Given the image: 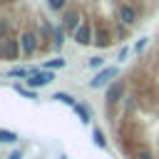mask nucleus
Wrapping results in <instances>:
<instances>
[{
    "instance_id": "1",
    "label": "nucleus",
    "mask_w": 159,
    "mask_h": 159,
    "mask_svg": "<svg viewBox=\"0 0 159 159\" xmlns=\"http://www.w3.org/2000/svg\"><path fill=\"white\" fill-rule=\"evenodd\" d=\"M137 97H139V109H144V112L159 109V92H157V84L152 80H144L137 87Z\"/></svg>"
},
{
    "instance_id": "2",
    "label": "nucleus",
    "mask_w": 159,
    "mask_h": 159,
    "mask_svg": "<svg viewBox=\"0 0 159 159\" xmlns=\"http://www.w3.org/2000/svg\"><path fill=\"white\" fill-rule=\"evenodd\" d=\"M17 40H20V50H22L25 57L37 55V50L42 47V37H40V32L35 27H22L20 35H17Z\"/></svg>"
},
{
    "instance_id": "3",
    "label": "nucleus",
    "mask_w": 159,
    "mask_h": 159,
    "mask_svg": "<svg viewBox=\"0 0 159 159\" xmlns=\"http://www.w3.org/2000/svg\"><path fill=\"white\" fill-rule=\"evenodd\" d=\"M114 17H117L119 25H124V27H134V25L139 22V10H137L132 2H119V5L114 7Z\"/></svg>"
},
{
    "instance_id": "4",
    "label": "nucleus",
    "mask_w": 159,
    "mask_h": 159,
    "mask_svg": "<svg viewBox=\"0 0 159 159\" xmlns=\"http://www.w3.org/2000/svg\"><path fill=\"white\" fill-rule=\"evenodd\" d=\"M119 75V67H114V65H107L104 70H99L92 80H89V87L92 89H99V87H109L112 82H114V77Z\"/></svg>"
},
{
    "instance_id": "5",
    "label": "nucleus",
    "mask_w": 159,
    "mask_h": 159,
    "mask_svg": "<svg viewBox=\"0 0 159 159\" xmlns=\"http://www.w3.org/2000/svg\"><path fill=\"white\" fill-rule=\"evenodd\" d=\"M82 22H84V20H82V12H80L77 5H70V7L62 12V27H65V32H72V35H75Z\"/></svg>"
},
{
    "instance_id": "6",
    "label": "nucleus",
    "mask_w": 159,
    "mask_h": 159,
    "mask_svg": "<svg viewBox=\"0 0 159 159\" xmlns=\"http://www.w3.org/2000/svg\"><path fill=\"white\" fill-rule=\"evenodd\" d=\"M20 40L17 37H5V40H0V57L2 60H7V62H12V60H17L20 57Z\"/></svg>"
},
{
    "instance_id": "7",
    "label": "nucleus",
    "mask_w": 159,
    "mask_h": 159,
    "mask_svg": "<svg viewBox=\"0 0 159 159\" xmlns=\"http://www.w3.org/2000/svg\"><path fill=\"white\" fill-rule=\"evenodd\" d=\"M112 42H114V35H112L109 25H107V22H97V25H94V47L104 50V47H109Z\"/></svg>"
},
{
    "instance_id": "8",
    "label": "nucleus",
    "mask_w": 159,
    "mask_h": 159,
    "mask_svg": "<svg viewBox=\"0 0 159 159\" xmlns=\"http://www.w3.org/2000/svg\"><path fill=\"white\" fill-rule=\"evenodd\" d=\"M72 40H75L77 45H94V27H92V22L84 20V22L77 27V32L72 35Z\"/></svg>"
},
{
    "instance_id": "9",
    "label": "nucleus",
    "mask_w": 159,
    "mask_h": 159,
    "mask_svg": "<svg viewBox=\"0 0 159 159\" xmlns=\"http://www.w3.org/2000/svg\"><path fill=\"white\" fill-rule=\"evenodd\" d=\"M25 82H27V87H47V84L55 82V75L47 72V70H35Z\"/></svg>"
},
{
    "instance_id": "10",
    "label": "nucleus",
    "mask_w": 159,
    "mask_h": 159,
    "mask_svg": "<svg viewBox=\"0 0 159 159\" xmlns=\"http://www.w3.org/2000/svg\"><path fill=\"white\" fill-rule=\"evenodd\" d=\"M35 70H30V67H22V65H17V67H10L7 72H5V77H20V80H27L30 75H32Z\"/></svg>"
},
{
    "instance_id": "11",
    "label": "nucleus",
    "mask_w": 159,
    "mask_h": 159,
    "mask_svg": "<svg viewBox=\"0 0 159 159\" xmlns=\"http://www.w3.org/2000/svg\"><path fill=\"white\" fill-rule=\"evenodd\" d=\"M62 67H67V60H65V57H52V60H45V62H42V70H47V72L62 70Z\"/></svg>"
},
{
    "instance_id": "12",
    "label": "nucleus",
    "mask_w": 159,
    "mask_h": 159,
    "mask_svg": "<svg viewBox=\"0 0 159 159\" xmlns=\"http://www.w3.org/2000/svg\"><path fill=\"white\" fill-rule=\"evenodd\" d=\"M62 45H65V27L57 25L55 32H52V47H55V50H62Z\"/></svg>"
},
{
    "instance_id": "13",
    "label": "nucleus",
    "mask_w": 159,
    "mask_h": 159,
    "mask_svg": "<svg viewBox=\"0 0 159 159\" xmlns=\"http://www.w3.org/2000/svg\"><path fill=\"white\" fill-rule=\"evenodd\" d=\"M52 99H57V102H62V104H67V107H72V109L80 104V102H77L70 92H55V97H52Z\"/></svg>"
},
{
    "instance_id": "14",
    "label": "nucleus",
    "mask_w": 159,
    "mask_h": 159,
    "mask_svg": "<svg viewBox=\"0 0 159 159\" xmlns=\"http://www.w3.org/2000/svg\"><path fill=\"white\" fill-rule=\"evenodd\" d=\"M5 37H15V35H12V22H10V17H2V20H0V40H5Z\"/></svg>"
},
{
    "instance_id": "15",
    "label": "nucleus",
    "mask_w": 159,
    "mask_h": 159,
    "mask_svg": "<svg viewBox=\"0 0 159 159\" xmlns=\"http://www.w3.org/2000/svg\"><path fill=\"white\" fill-rule=\"evenodd\" d=\"M47 7L52 12H65L70 7V0H47Z\"/></svg>"
},
{
    "instance_id": "16",
    "label": "nucleus",
    "mask_w": 159,
    "mask_h": 159,
    "mask_svg": "<svg viewBox=\"0 0 159 159\" xmlns=\"http://www.w3.org/2000/svg\"><path fill=\"white\" fill-rule=\"evenodd\" d=\"M75 112H77V117H80V119H82L84 124H87V122L92 119V117H89V109H87L84 104H77V107H75Z\"/></svg>"
},
{
    "instance_id": "17",
    "label": "nucleus",
    "mask_w": 159,
    "mask_h": 159,
    "mask_svg": "<svg viewBox=\"0 0 159 159\" xmlns=\"http://www.w3.org/2000/svg\"><path fill=\"white\" fill-rule=\"evenodd\" d=\"M92 137H94V144H99V147H107V139H104V132L97 127L94 132H92Z\"/></svg>"
},
{
    "instance_id": "18",
    "label": "nucleus",
    "mask_w": 159,
    "mask_h": 159,
    "mask_svg": "<svg viewBox=\"0 0 159 159\" xmlns=\"http://www.w3.org/2000/svg\"><path fill=\"white\" fill-rule=\"evenodd\" d=\"M15 89H17L20 94H25L27 99H35V97H37V94H35V89H27V87H22V84H15Z\"/></svg>"
},
{
    "instance_id": "19",
    "label": "nucleus",
    "mask_w": 159,
    "mask_h": 159,
    "mask_svg": "<svg viewBox=\"0 0 159 159\" xmlns=\"http://www.w3.org/2000/svg\"><path fill=\"white\" fill-rule=\"evenodd\" d=\"M87 65H89V67H92V70H97V67H99V70H104V67H107V65H104V60H102V57H92V60H89V62H87Z\"/></svg>"
},
{
    "instance_id": "20",
    "label": "nucleus",
    "mask_w": 159,
    "mask_h": 159,
    "mask_svg": "<svg viewBox=\"0 0 159 159\" xmlns=\"http://www.w3.org/2000/svg\"><path fill=\"white\" fill-rule=\"evenodd\" d=\"M0 139H2V142H15V139H17V134H12V132L2 129V132H0Z\"/></svg>"
},
{
    "instance_id": "21",
    "label": "nucleus",
    "mask_w": 159,
    "mask_h": 159,
    "mask_svg": "<svg viewBox=\"0 0 159 159\" xmlns=\"http://www.w3.org/2000/svg\"><path fill=\"white\" fill-rule=\"evenodd\" d=\"M144 47H147V40H139V42H137V45H134V52H137V55H139V52H142V50H144Z\"/></svg>"
},
{
    "instance_id": "22",
    "label": "nucleus",
    "mask_w": 159,
    "mask_h": 159,
    "mask_svg": "<svg viewBox=\"0 0 159 159\" xmlns=\"http://www.w3.org/2000/svg\"><path fill=\"white\" fill-rule=\"evenodd\" d=\"M127 55H129V50H127V47H122V50H119V57H117V60H119V62H122V60H124V57H127Z\"/></svg>"
},
{
    "instance_id": "23",
    "label": "nucleus",
    "mask_w": 159,
    "mask_h": 159,
    "mask_svg": "<svg viewBox=\"0 0 159 159\" xmlns=\"http://www.w3.org/2000/svg\"><path fill=\"white\" fill-rule=\"evenodd\" d=\"M10 159H22V154H20V152H12V154H10Z\"/></svg>"
}]
</instances>
